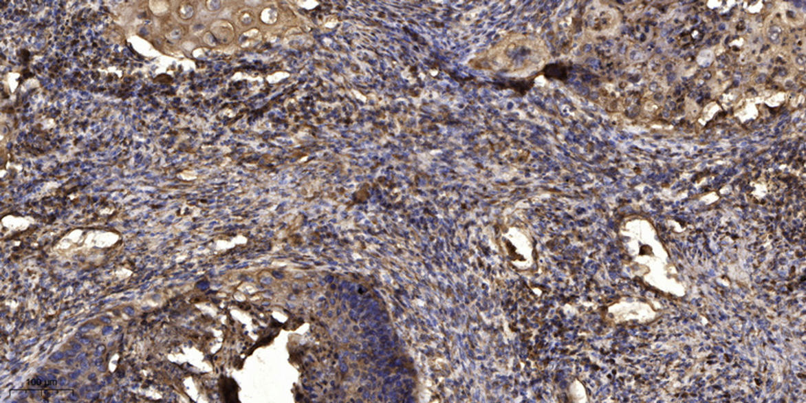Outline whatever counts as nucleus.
I'll return each mask as SVG.
<instances>
[{
	"instance_id": "obj_1",
	"label": "nucleus",
	"mask_w": 806,
	"mask_h": 403,
	"mask_svg": "<svg viewBox=\"0 0 806 403\" xmlns=\"http://www.w3.org/2000/svg\"><path fill=\"white\" fill-rule=\"evenodd\" d=\"M542 50L527 38L504 41L488 53V69L502 73L518 74L536 71L544 60Z\"/></svg>"
},
{
	"instance_id": "obj_2",
	"label": "nucleus",
	"mask_w": 806,
	"mask_h": 403,
	"mask_svg": "<svg viewBox=\"0 0 806 403\" xmlns=\"http://www.w3.org/2000/svg\"><path fill=\"white\" fill-rule=\"evenodd\" d=\"M63 358V353H56V354H54L53 356L51 357V360L53 361V362H56V361L60 360V359Z\"/></svg>"
}]
</instances>
